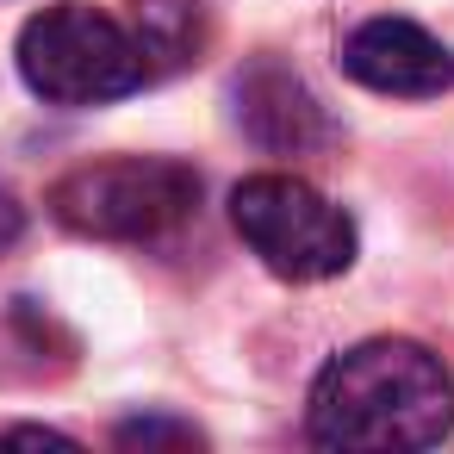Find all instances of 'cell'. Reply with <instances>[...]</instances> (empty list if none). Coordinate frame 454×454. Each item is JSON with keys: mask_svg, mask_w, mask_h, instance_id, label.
Instances as JSON below:
<instances>
[{"mask_svg": "<svg viewBox=\"0 0 454 454\" xmlns=\"http://www.w3.org/2000/svg\"><path fill=\"white\" fill-rule=\"evenodd\" d=\"M317 448H435L454 429V380L417 342H361L336 355L305 404Z\"/></svg>", "mask_w": 454, "mask_h": 454, "instance_id": "6da1fadb", "label": "cell"}, {"mask_svg": "<svg viewBox=\"0 0 454 454\" xmlns=\"http://www.w3.org/2000/svg\"><path fill=\"white\" fill-rule=\"evenodd\" d=\"M0 442H63L57 429H0Z\"/></svg>", "mask_w": 454, "mask_h": 454, "instance_id": "30bf717a", "label": "cell"}, {"mask_svg": "<svg viewBox=\"0 0 454 454\" xmlns=\"http://www.w3.org/2000/svg\"><path fill=\"white\" fill-rule=\"evenodd\" d=\"M20 75L51 106H100L144 88L150 63L131 26H119L100 7H82V0H63V7H44L26 20Z\"/></svg>", "mask_w": 454, "mask_h": 454, "instance_id": "7a4b0ae2", "label": "cell"}, {"mask_svg": "<svg viewBox=\"0 0 454 454\" xmlns=\"http://www.w3.org/2000/svg\"><path fill=\"white\" fill-rule=\"evenodd\" d=\"M20 237H26V212H20V200H13V193H0V255H7Z\"/></svg>", "mask_w": 454, "mask_h": 454, "instance_id": "9c48e42d", "label": "cell"}, {"mask_svg": "<svg viewBox=\"0 0 454 454\" xmlns=\"http://www.w3.org/2000/svg\"><path fill=\"white\" fill-rule=\"evenodd\" d=\"M231 218L243 243L274 268L280 280H330L355 262V224L342 206H330L317 187L293 175H249L231 193Z\"/></svg>", "mask_w": 454, "mask_h": 454, "instance_id": "277c9868", "label": "cell"}, {"mask_svg": "<svg viewBox=\"0 0 454 454\" xmlns=\"http://www.w3.org/2000/svg\"><path fill=\"white\" fill-rule=\"evenodd\" d=\"M237 125L274 156H311L330 144V119H324L317 94L274 57H255L237 75Z\"/></svg>", "mask_w": 454, "mask_h": 454, "instance_id": "8992f818", "label": "cell"}, {"mask_svg": "<svg viewBox=\"0 0 454 454\" xmlns=\"http://www.w3.org/2000/svg\"><path fill=\"white\" fill-rule=\"evenodd\" d=\"M342 69L392 100H429L442 88H454V57L442 38H429L411 20H367L361 32H348L342 44Z\"/></svg>", "mask_w": 454, "mask_h": 454, "instance_id": "5b68a950", "label": "cell"}, {"mask_svg": "<svg viewBox=\"0 0 454 454\" xmlns=\"http://www.w3.org/2000/svg\"><path fill=\"white\" fill-rule=\"evenodd\" d=\"M131 32L144 44L150 75H162V69H181V63L200 57L206 7H200V0H131Z\"/></svg>", "mask_w": 454, "mask_h": 454, "instance_id": "52a82bcc", "label": "cell"}, {"mask_svg": "<svg viewBox=\"0 0 454 454\" xmlns=\"http://www.w3.org/2000/svg\"><path fill=\"white\" fill-rule=\"evenodd\" d=\"M119 442H193V429H181V423H125Z\"/></svg>", "mask_w": 454, "mask_h": 454, "instance_id": "ba28073f", "label": "cell"}, {"mask_svg": "<svg viewBox=\"0 0 454 454\" xmlns=\"http://www.w3.org/2000/svg\"><path fill=\"white\" fill-rule=\"evenodd\" d=\"M193 206H200V175L168 156L88 162V168L63 175L51 193L57 224H69L75 237H100V243H156V237L181 231L193 218Z\"/></svg>", "mask_w": 454, "mask_h": 454, "instance_id": "3957f363", "label": "cell"}]
</instances>
